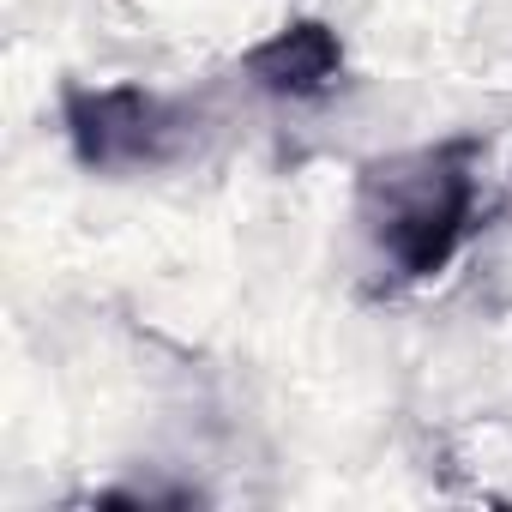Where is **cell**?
<instances>
[{
  "label": "cell",
  "mask_w": 512,
  "mask_h": 512,
  "mask_svg": "<svg viewBox=\"0 0 512 512\" xmlns=\"http://www.w3.org/2000/svg\"><path fill=\"white\" fill-rule=\"evenodd\" d=\"M476 139H440L398 157H374L356 181V217L398 278L422 284L452 266L476 223Z\"/></svg>",
  "instance_id": "obj_1"
},
{
  "label": "cell",
  "mask_w": 512,
  "mask_h": 512,
  "mask_svg": "<svg viewBox=\"0 0 512 512\" xmlns=\"http://www.w3.org/2000/svg\"><path fill=\"white\" fill-rule=\"evenodd\" d=\"M73 157L91 175L163 169L193 145V109L145 85H67L61 91Z\"/></svg>",
  "instance_id": "obj_2"
},
{
  "label": "cell",
  "mask_w": 512,
  "mask_h": 512,
  "mask_svg": "<svg viewBox=\"0 0 512 512\" xmlns=\"http://www.w3.org/2000/svg\"><path fill=\"white\" fill-rule=\"evenodd\" d=\"M241 73L260 85L266 97L308 103V97H326V91L344 79V43H338L332 25H320V19H296V25L272 31L260 49H247Z\"/></svg>",
  "instance_id": "obj_3"
}]
</instances>
